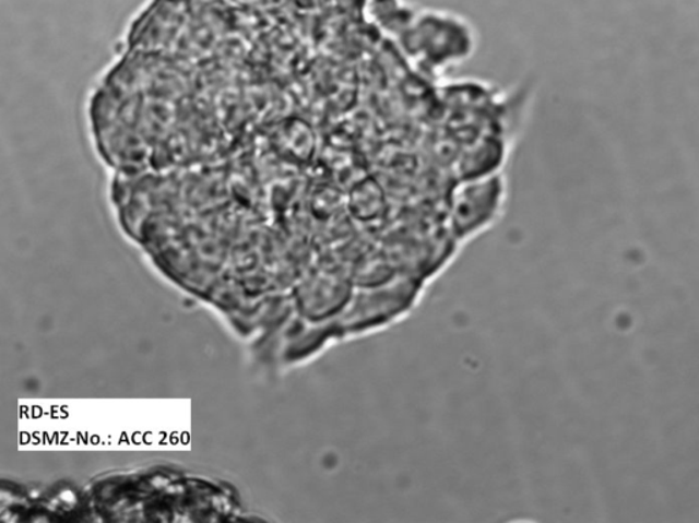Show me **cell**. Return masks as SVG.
I'll use <instances>...</instances> for the list:
<instances>
[{
	"instance_id": "2",
	"label": "cell",
	"mask_w": 699,
	"mask_h": 523,
	"mask_svg": "<svg viewBox=\"0 0 699 523\" xmlns=\"http://www.w3.org/2000/svg\"><path fill=\"white\" fill-rule=\"evenodd\" d=\"M417 282L410 277H393L379 286L364 287L339 316V331L376 329L406 312L417 297Z\"/></svg>"
},
{
	"instance_id": "1",
	"label": "cell",
	"mask_w": 699,
	"mask_h": 523,
	"mask_svg": "<svg viewBox=\"0 0 699 523\" xmlns=\"http://www.w3.org/2000/svg\"><path fill=\"white\" fill-rule=\"evenodd\" d=\"M507 201L506 178L500 173L463 179L453 189L448 223L453 238L467 239L499 219Z\"/></svg>"
}]
</instances>
